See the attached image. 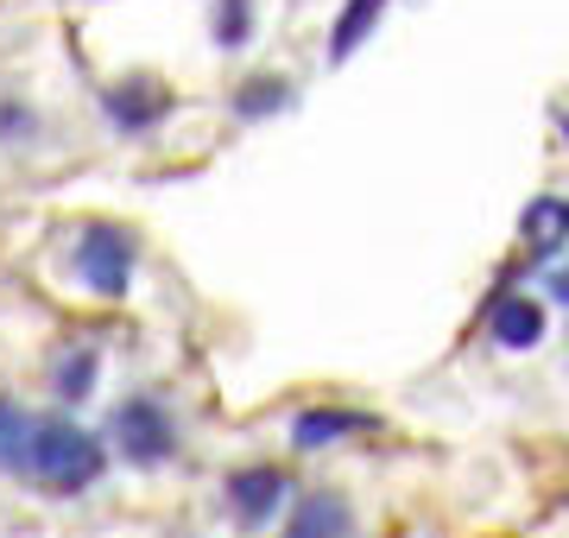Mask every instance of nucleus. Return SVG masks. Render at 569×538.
I'll use <instances>...</instances> for the list:
<instances>
[{
    "mask_svg": "<svg viewBox=\"0 0 569 538\" xmlns=\"http://www.w3.org/2000/svg\"><path fill=\"white\" fill-rule=\"evenodd\" d=\"M222 500H228V514H234L241 532H260V526L279 519L284 500H291V476H284L279 462H247V469H228Z\"/></svg>",
    "mask_w": 569,
    "mask_h": 538,
    "instance_id": "4",
    "label": "nucleus"
},
{
    "mask_svg": "<svg viewBox=\"0 0 569 538\" xmlns=\"http://www.w3.org/2000/svg\"><path fill=\"white\" fill-rule=\"evenodd\" d=\"M488 330L500 349H531L545 336V311H538V298H500L488 317Z\"/></svg>",
    "mask_w": 569,
    "mask_h": 538,
    "instance_id": "8",
    "label": "nucleus"
},
{
    "mask_svg": "<svg viewBox=\"0 0 569 538\" xmlns=\"http://www.w3.org/2000/svg\"><path fill=\"white\" fill-rule=\"evenodd\" d=\"M247 32H253V0H222L216 7V44L222 51H241Z\"/></svg>",
    "mask_w": 569,
    "mask_h": 538,
    "instance_id": "14",
    "label": "nucleus"
},
{
    "mask_svg": "<svg viewBox=\"0 0 569 538\" xmlns=\"http://www.w3.org/2000/svg\"><path fill=\"white\" fill-rule=\"evenodd\" d=\"M96 373H102V355L96 349H70L58 368H51V393H58L63 406H82V399L96 393Z\"/></svg>",
    "mask_w": 569,
    "mask_h": 538,
    "instance_id": "11",
    "label": "nucleus"
},
{
    "mask_svg": "<svg viewBox=\"0 0 569 538\" xmlns=\"http://www.w3.org/2000/svg\"><path fill=\"white\" fill-rule=\"evenodd\" d=\"M13 476L32 481L39 495L77 500V495H89V488L108 476V444L89 431V425H77V418L44 412V418H32V437H26L20 469H13Z\"/></svg>",
    "mask_w": 569,
    "mask_h": 538,
    "instance_id": "1",
    "label": "nucleus"
},
{
    "mask_svg": "<svg viewBox=\"0 0 569 538\" xmlns=\"http://www.w3.org/2000/svg\"><path fill=\"white\" fill-rule=\"evenodd\" d=\"M380 13H387V0H348L342 13H336V26H329V63H348V58H355Z\"/></svg>",
    "mask_w": 569,
    "mask_h": 538,
    "instance_id": "9",
    "label": "nucleus"
},
{
    "mask_svg": "<svg viewBox=\"0 0 569 538\" xmlns=\"http://www.w3.org/2000/svg\"><path fill=\"white\" fill-rule=\"evenodd\" d=\"M20 127H26V133H32V114H26V108H13V102H7V108H0V140H7V133H20Z\"/></svg>",
    "mask_w": 569,
    "mask_h": 538,
    "instance_id": "15",
    "label": "nucleus"
},
{
    "mask_svg": "<svg viewBox=\"0 0 569 538\" xmlns=\"http://www.w3.org/2000/svg\"><path fill=\"white\" fill-rule=\"evenodd\" d=\"M133 260H140V248H133V235L114 222H89L77 241V279L96 298H127V286H133Z\"/></svg>",
    "mask_w": 569,
    "mask_h": 538,
    "instance_id": "3",
    "label": "nucleus"
},
{
    "mask_svg": "<svg viewBox=\"0 0 569 538\" xmlns=\"http://www.w3.org/2000/svg\"><path fill=\"white\" fill-rule=\"evenodd\" d=\"M108 444L127 456V469H164L178 456V418L159 393H127L108 418Z\"/></svg>",
    "mask_w": 569,
    "mask_h": 538,
    "instance_id": "2",
    "label": "nucleus"
},
{
    "mask_svg": "<svg viewBox=\"0 0 569 538\" xmlns=\"http://www.w3.org/2000/svg\"><path fill=\"white\" fill-rule=\"evenodd\" d=\"M32 418L39 412H26V406H13V399L0 393V469H7V476L20 469V450H26V437H32Z\"/></svg>",
    "mask_w": 569,
    "mask_h": 538,
    "instance_id": "12",
    "label": "nucleus"
},
{
    "mask_svg": "<svg viewBox=\"0 0 569 538\" xmlns=\"http://www.w3.org/2000/svg\"><path fill=\"white\" fill-rule=\"evenodd\" d=\"M291 102V83L284 77H253V83L234 96V114H247V121H260V114H272V108Z\"/></svg>",
    "mask_w": 569,
    "mask_h": 538,
    "instance_id": "13",
    "label": "nucleus"
},
{
    "mask_svg": "<svg viewBox=\"0 0 569 538\" xmlns=\"http://www.w3.org/2000/svg\"><path fill=\"white\" fill-rule=\"evenodd\" d=\"M355 431H373L367 412H342V406H310V412L291 418V444L298 450H323V444H342Z\"/></svg>",
    "mask_w": 569,
    "mask_h": 538,
    "instance_id": "7",
    "label": "nucleus"
},
{
    "mask_svg": "<svg viewBox=\"0 0 569 538\" xmlns=\"http://www.w3.org/2000/svg\"><path fill=\"white\" fill-rule=\"evenodd\" d=\"M519 228H526V241L538 253H557L569 241V203L563 197H531V209L519 216Z\"/></svg>",
    "mask_w": 569,
    "mask_h": 538,
    "instance_id": "10",
    "label": "nucleus"
},
{
    "mask_svg": "<svg viewBox=\"0 0 569 538\" xmlns=\"http://www.w3.org/2000/svg\"><path fill=\"white\" fill-rule=\"evenodd\" d=\"M108 121L121 127V133H152V127L171 114V89H159L152 77H133V83H114L102 96Z\"/></svg>",
    "mask_w": 569,
    "mask_h": 538,
    "instance_id": "6",
    "label": "nucleus"
},
{
    "mask_svg": "<svg viewBox=\"0 0 569 538\" xmlns=\"http://www.w3.org/2000/svg\"><path fill=\"white\" fill-rule=\"evenodd\" d=\"M279 538H355V507L336 488H310V495L291 500Z\"/></svg>",
    "mask_w": 569,
    "mask_h": 538,
    "instance_id": "5",
    "label": "nucleus"
}]
</instances>
